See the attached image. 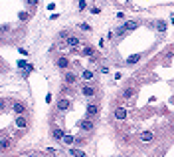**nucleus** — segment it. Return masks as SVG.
Returning <instances> with one entry per match:
<instances>
[{"label":"nucleus","instance_id":"1","mask_svg":"<svg viewBox=\"0 0 174 157\" xmlns=\"http://www.w3.org/2000/svg\"><path fill=\"white\" fill-rule=\"evenodd\" d=\"M79 127H81L83 131H93L95 124H93V119H91V117H85V119H81V121H79Z\"/></svg>","mask_w":174,"mask_h":157},{"label":"nucleus","instance_id":"2","mask_svg":"<svg viewBox=\"0 0 174 157\" xmlns=\"http://www.w3.org/2000/svg\"><path fill=\"white\" fill-rule=\"evenodd\" d=\"M79 44H81V40H79L77 36H69V38L65 40V46H67V48H71V50H77Z\"/></svg>","mask_w":174,"mask_h":157},{"label":"nucleus","instance_id":"3","mask_svg":"<svg viewBox=\"0 0 174 157\" xmlns=\"http://www.w3.org/2000/svg\"><path fill=\"white\" fill-rule=\"evenodd\" d=\"M85 110H87V117H95V115L99 113V105H95V103H87Z\"/></svg>","mask_w":174,"mask_h":157},{"label":"nucleus","instance_id":"4","mask_svg":"<svg viewBox=\"0 0 174 157\" xmlns=\"http://www.w3.org/2000/svg\"><path fill=\"white\" fill-rule=\"evenodd\" d=\"M12 110L18 113V115H24V113H26V105H24L22 101H14V103H12Z\"/></svg>","mask_w":174,"mask_h":157},{"label":"nucleus","instance_id":"5","mask_svg":"<svg viewBox=\"0 0 174 157\" xmlns=\"http://www.w3.org/2000/svg\"><path fill=\"white\" fill-rule=\"evenodd\" d=\"M64 80H65V86H71V84H75V82H77V76L73 74V72H65Z\"/></svg>","mask_w":174,"mask_h":157},{"label":"nucleus","instance_id":"6","mask_svg":"<svg viewBox=\"0 0 174 157\" xmlns=\"http://www.w3.org/2000/svg\"><path fill=\"white\" fill-rule=\"evenodd\" d=\"M127 115H129V112H127L125 107H117V110H115V119H119V121L127 119Z\"/></svg>","mask_w":174,"mask_h":157},{"label":"nucleus","instance_id":"7","mask_svg":"<svg viewBox=\"0 0 174 157\" xmlns=\"http://www.w3.org/2000/svg\"><path fill=\"white\" fill-rule=\"evenodd\" d=\"M81 94H83L85 98H93L97 91H95V88H93V86H83V88H81Z\"/></svg>","mask_w":174,"mask_h":157},{"label":"nucleus","instance_id":"8","mask_svg":"<svg viewBox=\"0 0 174 157\" xmlns=\"http://www.w3.org/2000/svg\"><path fill=\"white\" fill-rule=\"evenodd\" d=\"M52 135H54L55 141H64V137H65L67 133H65L64 129H54V131H52Z\"/></svg>","mask_w":174,"mask_h":157},{"label":"nucleus","instance_id":"9","mask_svg":"<svg viewBox=\"0 0 174 157\" xmlns=\"http://www.w3.org/2000/svg\"><path fill=\"white\" fill-rule=\"evenodd\" d=\"M123 28H125L127 32H129V30H137V28H139V22H137V20H129V22L123 24Z\"/></svg>","mask_w":174,"mask_h":157},{"label":"nucleus","instance_id":"10","mask_svg":"<svg viewBox=\"0 0 174 157\" xmlns=\"http://www.w3.org/2000/svg\"><path fill=\"white\" fill-rule=\"evenodd\" d=\"M14 124H16V127H18V129H24V127L28 125V121H26V117H24V115H18Z\"/></svg>","mask_w":174,"mask_h":157},{"label":"nucleus","instance_id":"11","mask_svg":"<svg viewBox=\"0 0 174 157\" xmlns=\"http://www.w3.org/2000/svg\"><path fill=\"white\" fill-rule=\"evenodd\" d=\"M152 139H154V135H152L151 131H142V133H141V141H142V143H151Z\"/></svg>","mask_w":174,"mask_h":157},{"label":"nucleus","instance_id":"12","mask_svg":"<svg viewBox=\"0 0 174 157\" xmlns=\"http://www.w3.org/2000/svg\"><path fill=\"white\" fill-rule=\"evenodd\" d=\"M55 66L61 68V70H65V68L69 66V60H67V58H59V60H55Z\"/></svg>","mask_w":174,"mask_h":157},{"label":"nucleus","instance_id":"13","mask_svg":"<svg viewBox=\"0 0 174 157\" xmlns=\"http://www.w3.org/2000/svg\"><path fill=\"white\" fill-rule=\"evenodd\" d=\"M57 107H59L61 112H65V110H69V107H71V101H69V100H59Z\"/></svg>","mask_w":174,"mask_h":157},{"label":"nucleus","instance_id":"14","mask_svg":"<svg viewBox=\"0 0 174 157\" xmlns=\"http://www.w3.org/2000/svg\"><path fill=\"white\" fill-rule=\"evenodd\" d=\"M135 94H137V90H135V88H127V90L123 91V100H130Z\"/></svg>","mask_w":174,"mask_h":157},{"label":"nucleus","instance_id":"15","mask_svg":"<svg viewBox=\"0 0 174 157\" xmlns=\"http://www.w3.org/2000/svg\"><path fill=\"white\" fill-rule=\"evenodd\" d=\"M81 54H83V56H89V58L97 56V54H95V50H93V48H91V46H85V48H83V50H81Z\"/></svg>","mask_w":174,"mask_h":157},{"label":"nucleus","instance_id":"16","mask_svg":"<svg viewBox=\"0 0 174 157\" xmlns=\"http://www.w3.org/2000/svg\"><path fill=\"white\" fill-rule=\"evenodd\" d=\"M141 54H133V56H129V60H127V64H129V66H135V64H137V62H139V60H141Z\"/></svg>","mask_w":174,"mask_h":157},{"label":"nucleus","instance_id":"17","mask_svg":"<svg viewBox=\"0 0 174 157\" xmlns=\"http://www.w3.org/2000/svg\"><path fill=\"white\" fill-rule=\"evenodd\" d=\"M10 145H12L10 137H2V141H0V147H2V151H6V149H8Z\"/></svg>","mask_w":174,"mask_h":157},{"label":"nucleus","instance_id":"18","mask_svg":"<svg viewBox=\"0 0 174 157\" xmlns=\"http://www.w3.org/2000/svg\"><path fill=\"white\" fill-rule=\"evenodd\" d=\"M18 68H20V70H34V66L28 64L26 60H18Z\"/></svg>","mask_w":174,"mask_h":157},{"label":"nucleus","instance_id":"19","mask_svg":"<svg viewBox=\"0 0 174 157\" xmlns=\"http://www.w3.org/2000/svg\"><path fill=\"white\" fill-rule=\"evenodd\" d=\"M69 153H71V155H75V157H85V153H83L81 149H77V147H71V149H69Z\"/></svg>","mask_w":174,"mask_h":157},{"label":"nucleus","instance_id":"20","mask_svg":"<svg viewBox=\"0 0 174 157\" xmlns=\"http://www.w3.org/2000/svg\"><path fill=\"white\" fill-rule=\"evenodd\" d=\"M64 143H65V145H73V143H75V137H73V135H69V133H67V135L64 137Z\"/></svg>","mask_w":174,"mask_h":157},{"label":"nucleus","instance_id":"21","mask_svg":"<svg viewBox=\"0 0 174 157\" xmlns=\"http://www.w3.org/2000/svg\"><path fill=\"white\" fill-rule=\"evenodd\" d=\"M93 76H95V74H93L91 70H85V72L81 74V78H83V80H87V82H89V80H93Z\"/></svg>","mask_w":174,"mask_h":157},{"label":"nucleus","instance_id":"22","mask_svg":"<svg viewBox=\"0 0 174 157\" xmlns=\"http://www.w3.org/2000/svg\"><path fill=\"white\" fill-rule=\"evenodd\" d=\"M156 30H158V32H166V22L158 20V22H156Z\"/></svg>","mask_w":174,"mask_h":157},{"label":"nucleus","instance_id":"23","mask_svg":"<svg viewBox=\"0 0 174 157\" xmlns=\"http://www.w3.org/2000/svg\"><path fill=\"white\" fill-rule=\"evenodd\" d=\"M125 32H127V30H125V28L121 26V28H117V32H115V36H117V38H123V36H125Z\"/></svg>","mask_w":174,"mask_h":157},{"label":"nucleus","instance_id":"24","mask_svg":"<svg viewBox=\"0 0 174 157\" xmlns=\"http://www.w3.org/2000/svg\"><path fill=\"white\" fill-rule=\"evenodd\" d=\"M79 28H81L83 32H89V30H91V26H89L87 22H81V24H79Z\"/></svg>","mask_w":174,"mask_h":157},{"label":"nucleus","instance_id":"25","mask_svg":"<svg viewBox=\"0 0 174 157\" xmlns=\"http://www.w3.org/2000/svg\"><path fill=\"white\" fill-rule=\"evenodd\" d=\"M46 151H48V153H50V155H52V157H59V153H57V151H55L54 147H48V149H46Z\"/></svg>","mask_w":174,"mask_h":157},{"label":"nucleus","instance_id":"26","mask_svg":"<svg viewBox=\"0 0 174 157\" xmlns=\"http://www.w3.org/2000/svg\"><path fill=\"white\" fill-rule=\"evenodd\" d=\"M99 12H101L99 6H91V8H89V14H99Z\"/></svg>","mask_w":174,"mask_h":157},{"label":"nucleus","instance_id":"27","mask_svg":"<svg viewBox=\"0 0 174 157\" xmlns=\"http://www.w3.org/2000/svg\"><path fill=\"white\" fill-rule=\"evenodd\" d=\"M30 72H32V70H20V76H22V78H28Z\"/></svg>","mask_w":174,"mask_h":157},{"label":"nucleus","instance_id":"28","mask_svg":"<svg viewBox=\"0 0 174 157\" xmlns=\"http://www.w3.org/2000/svg\"><path fill=\"white\" fill-rule=\"evenodd\" d=\"M77 8H79V10H85V8H87V2H79V4H77Z\"/></svg>","mask_w":174,"mask_h":157},{"label":"nucleus","instance_id":"29","mask_svg":"<svg viewBox=\"0 0 174 157\" xmlns=\"http://www.w3.org/2000/svg\"><path fill=\"white\" fill-rule=\"evenodd\" d=\"M20 20H28V12H20Z\"/></svg>","mask_w":174,"mask_h":157}]
</instances>
